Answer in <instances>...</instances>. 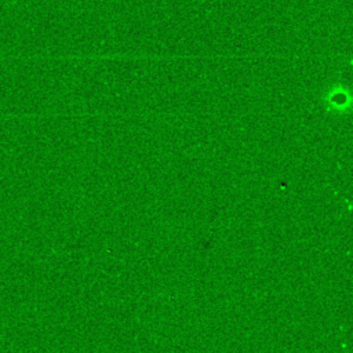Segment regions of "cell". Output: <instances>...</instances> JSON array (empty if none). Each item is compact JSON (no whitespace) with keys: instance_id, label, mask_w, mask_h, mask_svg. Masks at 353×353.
<instances>
[]
</instances>
